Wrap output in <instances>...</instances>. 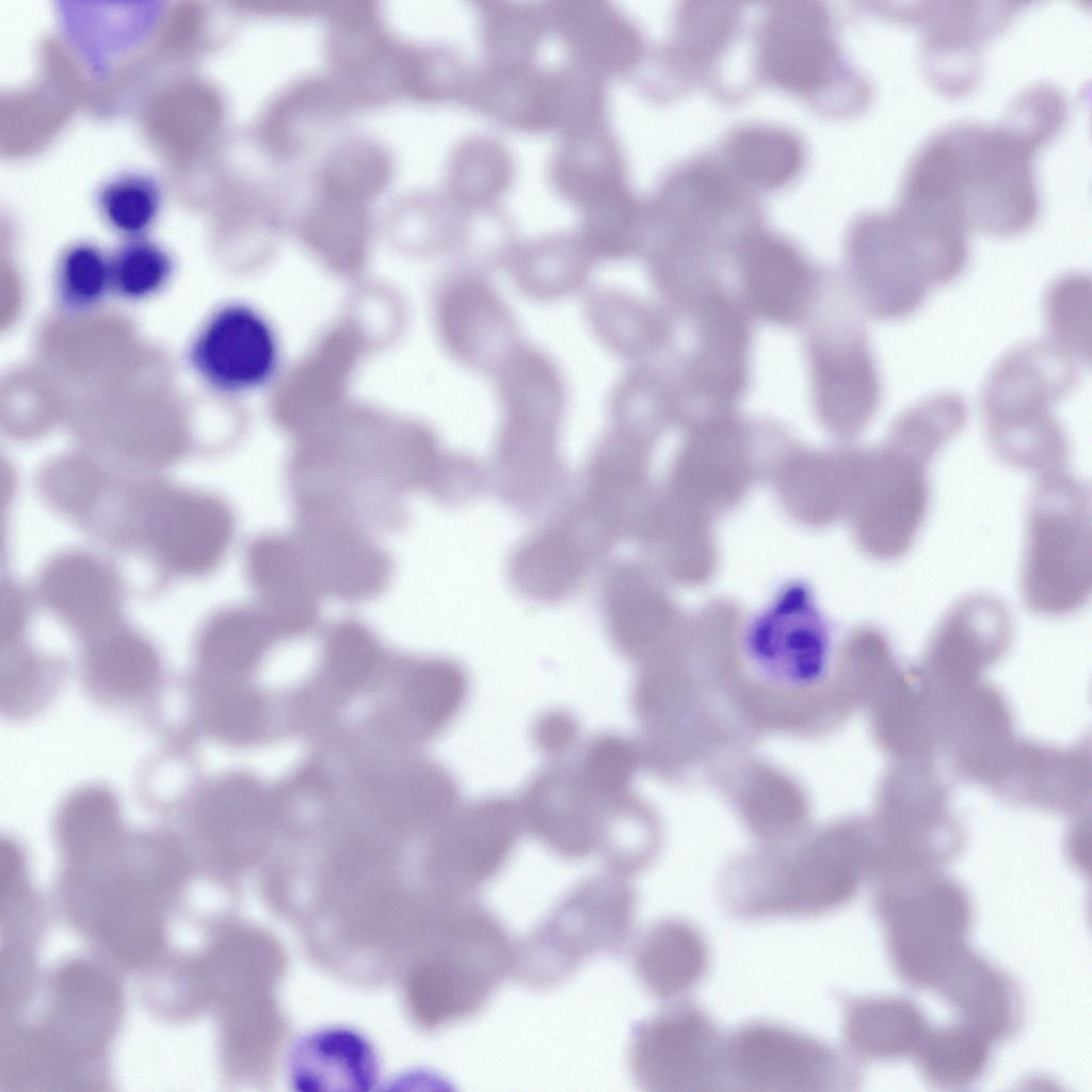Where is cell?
<instances>
[{
    "label": "cell",
    "mask_w": 1092,
    "mask_h": 1092,
    "mask_svg": "<svg viewBox=\"0 0 1092 1092\" xmlns=\"http://www.w3.org/2000/svg\"><path fill=\"white\" fill-rule=\"evenodd\" d=\"M937 133L947 182L967 225L995 237L1027 229L1039 207L1033 156L1054 135L1048 127L1010 105L997 125L958 122Z\"/></svg>",
    "instance_id": "cell-1"
},
{
    "label": "cell",
    "mask_w": 1092,
    "mask_h": 1092,
    "mask_svg": "<svg viewBox=\"0 0 1092 1092\" xmlns=\"http://www.w3.org/2000/svg\"><path fill=\"white\" fill-rule=\"evenodd\" d=\"M1077 358L1050 340L1022 343L991 369L981 397L985 434L1003 463L1029 471L1060 470L1067 457L1054 407L1076 386Z\"/></svg>",
    "instance_id": "cell-2"
},
{
    "label": "cell",
    "mask_w": 1092,
    "mask_h": 1092,
    "mask_svg": "<svg viewBox=\"0 0 1092 1092\" xmlns=\"http://www.w3.org/2000/svg\"><path fill=\"white\" fill-rule=\"evenodd\" d=\"M1019 582L1025 606L1045 616L1076 612L1090 598V493L1061 470L1043 473L1030 495Z\"/></svg>",
    "instance_id": "cell-3"
},
{
    "label": "cell",
    "mask_w": 1092,
    "mask_h": 1092,
    "mask_svg": "<svg viewBox=\"0 0 1092 1092\" xmlns=\"http://www.w3.org/2000/svg\"><path fill=\"white\" fill-rule=\"evenodd\" d=\"M963 842L933 760H894L868 826V877L879 884L940 871Z\"/></svg>",
    "instance_id": "cell-4"
},
{
    "label": "cell",
    "mask_w": 1092,
    "mask_h": 1092,
    "mask_svg": "<svg viewBox=\"0 0 1092 1092\" xmlns=\"http://www.w3.org/2000/svg\"><path fill=\"white\" fill-rule=\"evenodd\" d=\"M636 908L627 878L607 871L579 881L516 941L513 977L529 989L549 990L588 959L620 952L630 938Z\"/></svg>",
    "instance_id": "cell-5"
},
{
    "label": "cell",
    "mask_w": 1092,
    "mask_h": 1092,
    "mask_svg": "<svg viewBox=\"0 0 1092 1092\" xmlns=\"http://www.w3.org/2000/svg\"><path fill=\"white\" fill-rule=\"evenodd\" d=\"M872 908L890 965L911 986L934 989L968 948L969 897L941 870L877 884Z\"/></svg>",
    "instance_id": "cell-6"
},
{
    "label": "cell",
    "mask_w": 1092,
    "mask_h": 1092,
    "mask_svg": "<svg viewBox=\"0 0 1092 1092\" xmlns=\"http://www.w3.org/2000/svg\"><path fill=\"white\" fill-rule=\"evenodd\" d=\"M551 370L535 357L518 360L509 379V412L494 467L502 500L513 508L544 507L564 486L557 449L559 390Z\"/></svg>",
    "instance_id": "cell-7"
},
{
    "label": "cell",
    "mask_w": 1092,
    "mask_h": 1092,
    "mask_svg": "<svg viewBox=\"0 0 1092 1092\" xmlns=\"http://www.w3.org/2000/svg\"><path fill=\"white\" fill-rule=\"evenodd\" d=\"M744 652L756 686L774 696L823 694L833 688L854 709L844 692L829 680L831 640L808 593L791 588L758 615L748 629Z\"/></svg>",
    "instance_id": "cell-8"
},
{
    "label": "cell",
    "mask_w": 1092,
    "mask_h": 1092,
    "mask_svg": "<svg viewBox=\"0 0 1092 1092\" xmlns=\"http://www.w3.org/2000/svg\"><path fill=\"white\" fill-rule=\"evenodd\" d=\"M727 1083L756 1092H837L860 1083L855 1063L828 1043L754 1022L726 1038Z\"/></svg>",
    "instance_id": "cell-9"
},
{
    "label": "cell",
    "mask_w": 1092,
    "mask_h": 1092,
    "mask_svg": "<svg viewBox=\"0 0 1092 1092\" xmlns=\"http://www.w3.org/2000/svg\"><path fill=\"white\" fill-rule=\"evenodd\" d=\"M628 1066L649 1092H710L727 1083L726 1038L701 1007L670 1006L638 1024Z\"/></svg>",
    "instance_id": "cell-10"
},
{
    "label": "cell",
    "mask_w": 1092,
    "mask_h": 1092,
    "mask_svg": "<svg viewBox=\"0 0 1092 1092\" xmlns=\"http://www.w3.org/2000/svg\"><path fill=\"white\" fill-rule=\"evenodd\" d=\"M865 877L867 836L862 828L828 850L804 852L793 861H755L746 898L758 919L819 916L850 902Z\"/></svg>",
    "instance_id": "cell-11"
},
{
    "label": "cell",
    "mask_w": 1092,
    "mask_h": 1092,
    "mask_svg": "<svg viewBox=\"0 0 1092 1092\" xmlns=\"http://www.w3.org/2000/svg\"><path fill=\"white\" fill-rule=\"evenodd\" d=\"M1013 632L1007 606L989 594L958 600L933 630L919 665L942 712L981 684L1008 651Z\"/></svg>",
    "instance_id": "cell-12"
},
{
    "label": "cell",
    "mask_w": 1092,
    "mask_h": 1092,
    "mask_svg": "<svg viewBox=\"0 0 1092 1092\" xmlns=\"http://www.w3.org/2000/svg\"><path fill=\"white\" fill-rule=\"evenodd\" d=\"M847 263L862 306L877 319L911 316L933 288L918 246L889 210L856 221Z\"/></svg>",
    "instance_id": "cell-13"
},
{
    "label": "cell",
    "mask_w": 1092,
    "mask_h": 1092,
    "mask_svg": "<svg viewBox=\"0 0 1092 1092\" xmlns=\"http://www.w3.org/2000/svg\"><path fill=\"white\" fill-rule=\"evenodd\" d=\"M927 466L885 439L867 452L856 532L871 557L894 561L912 547L929 507Z\"/></svg>",
    "instance_id": "cell-14"
},
{
    "label": "cell",
    "mask_w": 1092,
    "mask_h": 1092,
    "mask_svg": "<svg viewBox=\"0 0 1092 1092\" xmlns=\"http://www.w3.org/2000/svg\"><path fill=\"white\" fill-rule=\"evenodd\" d=\"M188 360L210 388L250 392L277 374L282 348L275 327L255 306L229 302L215 308L192 338Z\"/></svg>",
    "instance_id": "cell-15"
},
{
    "label": "cell",
    "mask_w": 1092,
    "mask_h": 1092,
    "mask_svg": "<svg viewBox=\"0 0 1092 1092\" xmlns=\"http://www.w3.org/2000/svg\"><path fill=\"white\" fill-rule=\"evenodd\" d=\"M357 518L336 512H295L292 536L323 595L362 603L389 584L394 562Z\"/></svg>",
    "instance_id": "cell-16"
},
{
    "label": "cell",
    "mask_w": 1092,
    "mask_h": 1092,
    "mask_svg": "<svg viewBox=\"0 0 1092 1092\" xmlns=\"http://www.w3.org/2000/svg\"><path fill=\"white\" fill-rule=\"evenodd\" d=\"M521 832L515 799L473 800L440 823L432 846L433 866L454 895H475L508 864Z\"/></svg>",
    "instance_id": "cell-17"
},
{
    "label": "cell",
    "mask_w": 1092,
    "mask_h": 1092,
    "mask_svg": "<svg viewBox=\"0 0 1092 1092\" xmlns=\"http://www.w3.org/2000/svg\"><path fill=\"white\" fill-rule=\"evenodd\" d=\"M143 502L147 539L175 571L203 573L225 555L235 521L231 511L220 499L157 488Z\"/></svg>",
    "instance_id": "cell-18"
},
{
    "label": "cell",
    "mask_w": 1092,
    "mask_h": 1092,
    "mask_svg": "<svg viewBox=\"0 0 1092 1092\" xmlns=\"http://www.w3.org/2000/svg\"><path fill=\"white\" fill-rule=\"evenodd\" d=\"M1018 742L1005 696L997 688L981 682L946 716L940 749L959 777L997 793Z\"/></svg>",
    "instance_id": "cell-19"
},
{
    "label": "cell",
    "mask_w": 1092,
    "mask_h": 1092,
    "mask_svg": "<svg viewBox=\"0 0 1092 1092\" xmlns=\"http://www.w3.org/2000/svg\"><path fill=\"white\" fill-rule=\"evenodd\" d=\"M515 800L523 831L555 854L581 860L596 850L600 804L582 784L574 762L550 760Z\"/></svg>",
    "instance_id": "cell-20"
},
{
    "label": "cell",
    "mask_w": 1092,
    "mask_h": 1092,
    "mask_svg": "<svg viewBox=\"0 0 1092 1092\" xmlns=\"http://www.w3.org/2000/svg\"><path fill=\"white\" fill-rule=\"evenodd\" d=\"M816 404L839 432L853 435L872 419L881 382L867 336L854 318H845L813 346Z\"/></svg>",
    "instance_id": "cell-21"
},
{
    "label": "cell",
    "mask_w": 1092,
    "mask_h": 1092,
    "mask_svg": "<svg viewBox=\"0 0 1092 1092\" xmlns=\"http://www.w3.org/2000/svg\"><path fill=\"white\" fill-rule=\"evenodd\" d=\"M245 567L256 605L278 639L301 636L316 626L323 594L292 534L270 532L255 537L246 550Z\"/></svg>",
    "instance_id": "cell-22"
},
{
    "label": "cell",
    "mask_w": 1092,
    "mask_h": 1092,
    "mask_svg": "<svg viewBox=\"0 0 1092 1092\" xmlns=\"http://www.w3.org/2000/svg\"><path fill=\"white\" fill-rule=\"evenodd\" d=\"M603 559L591 537L556 510L514 548L508 575L519 595L556 604L573 596Z\"/></svg>",
    "instance_id": "cell-23"
},
{
    "label": "cell",
    "mask_w": 1092,
    "mask_h": 1092,
    "mask_svg": "<svg viewBox=\"0 0 1092 1092\" xmlns=\"http://www.w3.org/2000/svg\"><path fill=\"white\" fill-rule=\"evenodd\" d=\"M1015 4L951 2L932 7V3L925 2L918 20L926 21L922 60L932 82L949 93L971 86L980 44L1002 27Z\"/></svg>",
    "instance_id": "cell-24"
},
{
    "label": "cell",
    "mask_w": 1092,
    "mask_h": 1092,
    "mask_svg": "<svg viewBox=\"0 0 1092 1092\" xmlns=\"http://www.w3.org/2000/svg\"><path fill=\"white\" fill-rule=\"evenodd\" d=\"M870 720L878 745L894 760H933L942 716L919 665L896 667L872 697Z\"/></svg>",
    "instance_id": "cell-25"
},
{
    "label": "cell",
    "mask_w": 1092,
    "mask_h": 1092,
    "mask_svg": "<svg viewBox=\"0 0 1092 1092\" xmlns=\"http://www.w3.org/2000/svg\"><path fill=\"white\" fill-rule=\"evenodd\" d=\"M998 796L1038 809L1073 815L1091 796L1089 749L1059 748L1019 739Z\"/></svg>",
    "instance_id": "cell-26"
},
{
    "label": "cell",
    "mask_w": 1092,
    "mask_h": 1092,
    "mask_svg": "<svg viewBox=\"0 0 1092 1092\" xmlns=\"http://www.w3.org/2000/svg\"><path fill=\"white\" fill-rule=\"evenodd\" d=\"M933 990L947 1001L958 1022L992 1043L1011 1038L1023 1019L1022 995L1014 981L967 948Z\"/></svg>",
    "instance_id": "cell-27"
},
{
    "label": "cell",
    "mask_w": 1092,
    "mask_h": 1092,
    "mask_svg": "<svg viewBox=\"0 0 1092 1092\" xmlns=\"http://www.w3.org/2000/svg\"><path fill=\"white\" fill-rule=\"evenodd\" d=\"M740 276L749 307L761 318L792 324L806 311L814 286L812 270L781 239L750 237L741 250Z\"/></svg>",
    "instance_id": "cell-28"
},
{
    "label": "cell",
    "mask_w": 1092,
    "mask_h": 1092,
    "mask_svg": "<svg viewBox=\"0 0 1092 1092\" xmlns=\"http://www.w3.org/2000/svg\"><path fill=\"white\" fill-rule=\"evenodd\" d=\"M762 53L771 76L804 90L820 85L836 62L825 16L813 6L777 10L768 25Z\"/></svg>",
    "instance_id": "cell-29"
},
{
    "label": "cell",
    "mask_w": 1092,
    "mask_h": 1092,
    "mask_svg": "<svg viewBox=\"0 0 1092 1092\" xmlns=\"http://www.w3.org/2000/svg\"><path fill=\"white\" fill-rule=\"evenodd\" d=\"M636 975L645 990L660 999H674L691 991L708 968L709 953L700 931L680 919L651 925L639 937L632 954Z\"/></svg>",
    "instance_id": "cell-30"
},
{
    "label": "cell",
    "mask_w": 1092,
    "mask_h": 1092,
    "mask_svg": "<svg viewBox=\"0 0 1092 1092\" xmlns=\"http://www.w3.org/2000/svg\"><path fill=\"white\" fill-rule=\"evenodd\" d=\"M929 1028L921 1009L905 998L861 997L844 1006L845 1043L863 1061L913 1056Z\"/></svg>",
    "instance_id": "cell-31"
},
{
    "label": "cell",
    "mask_w": 1092,
    "mask_h": 1092,
    "mask_svg": "<svg viewBox=\"0 0 1092 1092\" xmlns=\"http://www.w3.org/2000/svg\"><path fill=\"white\" fill-rule=\"evenodd\" d=\"M598 604L615 652L628 660H643L656 640L659 608L641 571L631 562H608L599 577Z\"/></svg>",
    "instance_id": "cell-32"
},
{
    "label": "cell",
    "mask_w": 1092,
    "mask_h": 1092,
    "mask_svg": "<svg viewBox=\"0 0 1092 1092\" xmlns=\"http://www.w3.org/2000/svg\"><path fill=\"white\" fill-rule=\"evenodd\" d=\"M42 593L47 604L80 631L107 632L116 623L115 580L91 557L76 553L54 561L44 573Z\"/></svg>",
    "instance_id": "cell-33"
},
{
    "label": "cell",
    "mask_w": 1092,
    "mask_h": 1092,
    "mask_svg": "<svg viewBox=\"0 0 1092 1092\" xmlns=\"http://www.w3.org/2000/svg\"><path fill=\"white\" fill-rule=\"evenodd\" d=\"M291 1077L299 1090H369L378 1077L370 1044L351 1030L334 1028L312 1033L295 1046Z\"/></svg>",
    "instance_id": "cell-34"
},
{
    "label": "cell",
    "mask_w": 1092,
    "mask_h": 1092,
    "mask_svg": "<svg viewBox=\"0 0 1092 1092\" xmlns=\"http://www.w3.org/2000/svg\"><path fill=\"white\" fill-rule=\"evenodd\" d=\"M700 328L693 379L707 392L730 400L739 395L745 380L744 321L727 300L714 296L705 304Z\"/></svg>",
    "instance_id": "cell-35"
},
{
    "label": "cell",
    "mask_w": 1092,
    "mask_h": 1092,
    "mask_svg": "<svg viewBox=\"0 0 1092 1092\" xmlns=\"http://www.w3.org/2000/svg\"><path fill=\"white\" fill-rule=\"evenodd\" d=\"M657 849L655 817L639 798L629 792L600 805L595 851L607 871L629 879L652 863Z\"/></svg>",
    "instance_id": "cell-36"
},
{
    "label": "cell",
    "mask_w": 1092,
    "mask_h": 1092,
    "mask_svg": "<svg viewBox=\"0 0 1092 1092\" xmlns=\"http://www.w3.org/2000/svg\"><path fill=\"white\" fill-rule=\"evenodd\" d=\"M991 1046L983 1034L957 1022L930 1027L913 1057L928 1083L940 1089H959L984 1073Z\"/></svg>",
    "instance_id": "cell-37"
},
{
    "label": "cell",
    "mask_w": 1092,
    "mask_h": 1092,
    "mask_svg": "<svg viewBox=\"0 0 1092 1092\" xmlns=\"http://www.w3.org/2000/svg\"><path fill=\"white\" fill-rule=\"evenodd\" d=\"M279 640L261 609L238 606L215 615L200 641V656L210 668L243 672L253 668L268 647Z\"/></svg>",
    "instance_id": "cell-38"
},
{
    "label": "cell",
    "mask_w": 1092,
    "mask_h": 1092,
    "mask_svg": "<svg viewBox=\"0 0 1092 1092\" xmlns=\"http://www.w3.org/2000/svg\"><path fill=\"white\" fill-rule=\"evenodd\" d=\"M382 799L387 816L395 820L440 825L456 808L459 788L445 769L424 762L385 788Z\"/></svg>",
    "instance_id": "cell-39"
},
{
    "label": "cell",
    "mask_w": 1092,
    "mask_h": 1092,
    "mask_svg": "<svg viewBox=\"0 0 1092 1092\" xmlns=\"http://www.w3.org/2000/svg\"><path fill=\"white\" fill-rule=\"evenodd\" d=\"M194 812L195 828L210 839L234 840L266 828L264 797L251 780L228 778L200 797Z\"/></svg>",
    "instance_id": "cell-40"
},
{
    "label": "cell",
    "mask_w": 1092,
    "mask_h": 1092,
    "mask_svg": "<svg viewBox=\"0 0 1092 1092\" xmlns=\"http://www.w3.org/2000/svg\"><path fill=\"white\" fill-rule=\"evenodd\" d=\"M469 690L466 670L447 658L418 662L410 672L405 695L411 711L429 732L445 727L464 706Z\"/></svg>",
    "instance_id": "cell-41"
},
{
    "label": "cell",
    "mask_w": 1092,
    "mask_h": 1092,
    "mask_svg": "<svg viewBox=\"0 0 1092 1092\" xmlns=\"http://www.w3.org/2000/svg\"><path fill=\"white\" fill-rule=\"evenodd\" d=\"M97 688L114 697L140 696L155 684L157 660L150 647L126 632H105L89 656Z\"/></svg>",
    "instance_id": "cell-42"
},
{
    "label": "cell",
    "mask_w": 1092,
    "mask_h": 1092,
    "mask_svg": "<svg viewBox=\"0 0 1092 1092\" xmlns=\"http://www.w3.org/2000/svg\"><path fill=\"white\" fill-rule=\"evenodd\" d=\"M641 759L633 740L604 732L585 742L574 765L587 790L601 805L630 792Z\"/></svg>",
    "instance_id": "cell-43"
},
{
    "label": "cell",
    "mask_w": 1092,
    "mask_h": 1092,
    "mask_svg": "<svg viewBox=\"0 0 1092 1092\" xmlns=\"http://www.w3.org/2000/svg\"><path fill=\"white\" fill-rule=\"evenodd\" d=\"M54 290L67 311L95 308L111 292L109 255L90 242L67 246L55 266Z\"/></svg>",
    "instance_id": "cell-44"
},
{
    "label": "cell",
    "mask_w": 1092,
    "mask_h": 1092,
    "mask_svg": "<svg viewBox=\"0 0 1092 1092\" xmlns=\"http://www.w3.org/2000/svg\"><path fill=\"white\" fill-rule=\"evenodd\" d=\"M1090 290L1083 274H1065L1048 287L1044 301L1050 341L1077 359L1090 357Z\"/></svg>",
    "instance_id": "cell-45"
},
{
    "label": "cell",
    "mask_w": 1092,
    "mask_h": 1092,
    "mask_svg": "<svg viewBox=\"0 0 1092 1092\" xmlns=\"http://www.w3.org/2000/svg\"><path fill=\"white\" fill-rule=\"evenodd\" d=\"M111 292L128 301L152 296L168 283L174 271L171 255L159 244L132 238L111 255Z\"/></svg>",
    "instance_id": "cell-46"
},
{
    "label": "cell",
    "mask_w": 1092,
    "mask_h": 1092,
    "mask_svg": "<svg viewBox=\"0 0 1092 1092\" xmlns=\"http://www.w3.org/2000/svg\"><path fill=\"white\" fill-rule=\"evenodd\" d=\"M383 659V651L372 630L353 617L335 623L324 642V660L332 676L343 687L354 689L367 682Z\"/></svg>",
    "instance_id": "cell-47"
},
{
    "label": "cell",
    "mask_w": 1092,
    "mask_h": 1092,
    "mask_svg": "<svg viewBox=\"0 0 1092 1092\" xmlns=\"http://www.w3.org/2000/svg\"><path fill=\"white\" fill-rule=\"evenodd\" d=\"M98 205L102 219L114 231L129 239L140 238L159 213L160 190L151 178L126 174L105 184Z\"/></svg>",
    "instance_id": "cell-48"
},
{
    "label": "cell",
    "mask_w": 1092,
    "mask_h": 1092,
    "mask_svg": "<svg viewBox=\"0 0 1092 1092\" xmlns=\"http://www.w3.org/2000/svg\"><path fill=\"white\" fill-rule=\"evenodd\" d=\"M262 707L257 695L242 688L220 693L208 707V723L219 737L231 742L252 738L259 729Z\"/></svg>",
    "instance_id": "cell-49"
},
{
    "label": "cell",
    "mask_w": 1092,
    "mask_h": 1092,
    "mask_svg": "<svg viewBox=\"0 0 1092 1092\" xmlns=\"http://www.w3.org/2000/svg\"><path fill=\"white\" fill-rule=\"evenodd\" d=\"M736 154L742 157L748 172L770 182L782 179L796 161L790 140L782 135H744L741 143H737Z\"/></svg>",
    "instance_id": "cell-50"
},
{
    "label": "cell",
    "mask_w": 1092,
    "mask_h": 1092,
    "mask_svg": "<svg viewBox=\"0 0 1092 1092\" xmlns=\"http://www.w3.org/2000/svg\"><path fill=\"white\" fill-rule=\"evenodd\" d=\"M531 739L533 745L550 760L564 759L580 744L579 721L565 708H549L532 722Z\"/></svg>",
    "instance_id": "cell-51"
}]
</instances>
